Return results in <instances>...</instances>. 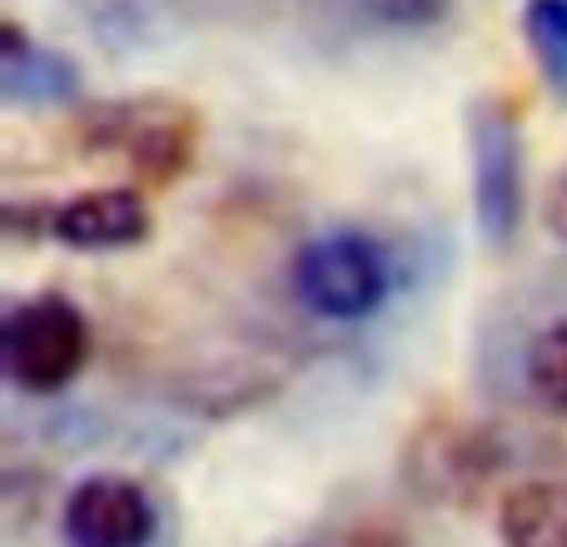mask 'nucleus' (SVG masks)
<instances>
[{
  "mask_svg": "<svg viewBox=\"0 0 567 547\" xmlns=\"http://www.w3.org/2000/svg\"><path fill=\"white\" fill-rule=\"evenodd\" d=\"M90 155L120 159L135 179L145 185H169L185 175V165L195 159L199 120L189 115L179 100L165 95H140L120 100V105L90 110L85 130H80Z\"/></svg>",
  "mask_w": 567,
  "mask_h": 547,
  "instance_id": "nucleus-1",
  "label": "nucleus"
},
{
  "mask_svg": "<svg viewBox=\"0 0 567 547\" xmlns=\"http://www.w3.org/2000/svg\"><path fill=\"white\" fill-rule=\"evenodd\" d=\"M90 363V319L60 293L10 303L0 319V369L20 393H60Z\"/></svg>",
  "mask_w": 567,
  "mask_h": 547,
  "instance_id": "nucleus-2",
  "label": "nucleus"
},
{
  "mask_svg": "<svg viewBox=\"0 0 567 547\" xmlns=\"http://www.w3.org/2000/svg\"><path fill=\"white\" fill-rule=\"evenodd\" d=\"M293 293L313 319L359 323L383 309L389 299V255L359 229H333L319 235L293 255Z\"/></svg>",
  "mask_w": 567,
  "mask_h": 547,
  "instance_id": "nucleus-3",
  "label": "nucleus"
},
{
  "mask_svg": "<svg viewBox=\"0 0 567 547\" xmlns=\"http://www.w3.org/2000/svg\"><path fill=\"white\" fill-rule=\"evenodd\" d=\"M468 169L478 235L493 249H508L523 229V130L493 95L468 105Z\"/></svg>",
  "mask_w": 567,
  "mask_h": 547,
  "instance_id": "nucleus-4",
  "label": "nucleus"
},
{
  "mask_svg": "<svg viewBox=\"0 0 567 547\" xmlns=\"http://www.w3.org/2000/svg\"><path fill=\"white\" fill-rule=\"evenodd\" d=\"M60 533L70 547H145L155 538V503L135 478L90 473L65 498Z\"/></svg>",
  "mask_w": 567,
  "mask_h": 547,
  "instance_id": "nucleus-5",
  "label": "nucleus"
},
{
  "mask_svg": "<svg viewBox=\"0 0 567 547\" xmlns=\"http://www.w3.org/2000/svg\"><path fill=\"white\" fill-rule=\"evenodd\" d=\"M150 235V205L140 189L105 185L85 189V195L65 199L50 209V239L75 255H115V249H135Z\"/></svg>",
  "mask_w": 567,
  "mask_h": 547,
  "instance_id": "nucleus-6",
  "label": "nucleus"
},
{
  "mask_svg": "<svg viewBox=\"0 0 567 547\" xmlns=\"http://www.w3.org/2000/svg\"><path fill=\"white\" fill-rule=\"evenodd\" d=\"M0 100L20 110H45L80 100V70L60 50H45L6 20L0 25Z\"/></svg>",
  "mask_w": 567,
  "mask_h": 547,
  "instance_id": "nucleus-7",
  "label": "nucleus"
},
{
  "mask_svg": "<svg viewBox=\"0 0 567 547\" xmlns=\"http://www.w3.org/2000/svg\"><path fill=\"white\" fill-rule=\"evenodd\" d=\"M503 547H567V488L563 483H518L498 503Z\"/></svg>",
  "mask_w": 567,
  "mask_h": 547,
  "instance_id": "nucleus-8",
  "label": "nucleus"
},
{
  "mask_svg": "<svg viewBox=\"0 0 567 547\" xmlns=\"http://www.w3.org/2000/svg\"><path fill=\"white\" fill-rule=\"evenodd\" d=\"M523 40L543 85L567 100V0H523Z\"/></svg>",
  "mask_w": 567,
  "mask_h": 547,
  "instance_id": "nucleus-9",
  "label": "nucleus"
},
{
  "mask_svg": "<svg viewBox=\"0 0 567 547\" xmlns=\"http://www.w3.org/2000/svg\"><path fill=\"white\" fill-rule=\"evenodd\" d=\"M528 389L543 409L567 413V319L548 323L538 339L528 343Z\"/></svg>",
  "mask_w": 567,
  "mask_h": 547,
  "instance_id": "nucleus-10",
  "label": "nucleus"
},
{
  "mask_svg": "<svg viewBox=\"0 0 567 547\" xmlns=\"http://www.w3.org/2000/svg\"><path fill=\"white\" fill-rule=\"evenodd\" d=\"M553 229H563L567 235V175H563V185L553 189Z\"/></svg>",
  "mask_w": 567,
  "mask_h": 547,
  "instance_id": "nucleus-11",
  "label": "nucleus"
}]
</instances>
